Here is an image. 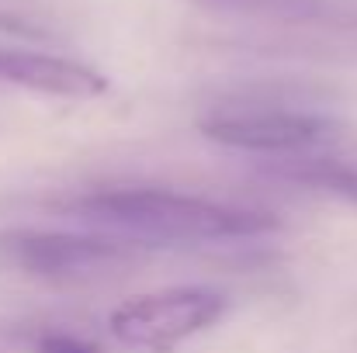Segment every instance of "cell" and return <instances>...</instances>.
I'll use <instances>...</instances> for the list:
<instances>
[{
	"label": "cell",
	"mask_w": 357,
	"mask_h": 353,
	"mask_svg": "<svg viewBox=\"0 0 357 353\" xmlns=\"http://www.w3.org/2000/svg\"><path fill=\"white\" fill-rule=\"evenodd\" d=\"M0 256L31 277L80 281L132 263L139 246L105 233H7L0 235Z\"/></svg>",
	"instance_id": "3"
},
{
	"label": "cell",
	"mask_w": 357,
	"mask_h": 353,
	"mask_svg": "<svg viewBox=\"0 0 357 353\" xmlns=\"http://www.w3.org/2000/svg\"><path fill=\"white\" fill-rule=\"evenodd\" d=\"M0 24L24 28V31H42L35 0H0Z\"/></svg>",
	"instance_id": "8"
},
{
	"label": "cell",
	"mask_w": 357,
	"mask_h": 353,
	"mask_svg": "<svg viewBox=\"0 0 357 353\" xmlns=\"http://www.w3.org/2000/svg\"><path fill=\"white\" fill-rule=\"evenodd\" d=\"M0 87H17L28 94L63 97V101H94L108 94V77L77 59L0 45Z\"/></svg>",
	"instance_id": "5"
},
{
	"label": "cell",
	"mask_w": 357,
	"mask_h": 353,
	"mask_svg": "<svg viewBox=\"0 0 357 353\" xmlns=\"http://www.w3.org/2000/svg\"><path fill=\"white\" fill-rule=\"evenodd\" d=\"M80 222L105 235H119L135 246H177V242H219L274 233L281 222L260 208L222 205L195 194L160 187H108L80 194L66 205Z\"/></svg>",
	"instance_id": "1"
},
{
	"label": "cell",
	"mask_w": 357,
	"mask_h": 353,
	"mask_svg": "<svg viewBox=\"0 0 357 353\" xmlns=\"http://www.w3.org/2000/svg\"><path fill=\"white\" fill-rule=\"evenodd\" d=\"M291 177L305 187H316L323 194H333V198H344V201L357 205V166H344V163H333V159H316V163L295 170Z\"/></svg>",
	"instance_id": "7"
},
{
	"label": "cell",
	"mask_w": 357,
	"mask_h": 353,
	"mask_svg": "<svg viewBox=\"0 0 357 353\" xmlns=\"http://www.w3.org/2000/svg\"><path fill=\"white\" fill-rule=\"evenodd\" d=\"M198 132L226 149L243 152H302L333 135V121L316 111L274 104H229L198 118Z\"/></svg>",
	"instance_id": "4"
},
{
	"label": "cell",
	"mask_w": 357,
	"mask_h": 353,
	"mask_svg": "<svg viewBox=\"0 0 357 353\" xmlns=\"http://www.w3.org/2000/svg\"><path fill=\"white\" fill-rule=\"evenodd\" d=\"M208 10L222 14H243V17H264V21H312L323 14V0H195Z\"/></svg>",
	"instance_id": "6"
},
{
	"label": "cell",
	"mask_w": 357,
	"mask_h": 353,
	"mask_svg": "<svg viewBox=\"0 0 357 353\" xmlns=\"http://www.w3.org/2000/svg\"><path fill=\"white\" fill-rule=\"evenodd\" d=\"M38 353H98V347H91L77 336H66V333H49V336H42Z\"/></svg>",
	"instance_id": "9"
},
{
	"label": "cell",
	"mask_w": 357,
	"mask_h": 353,
	"mask_svg": "<svg viewBox=\"0 0 357 353\" xmlns=\"http://www.w3.org/2000/svg\"><path fill=\"white\" fill-rule=\"evenodd\" d=\"M229 308V298L215 288L181 284L125 298L108 312V329L121 347L167 353L191 336L212 329Z\"/></svg>",
	"instance_id": "2"
}]
</instances>
